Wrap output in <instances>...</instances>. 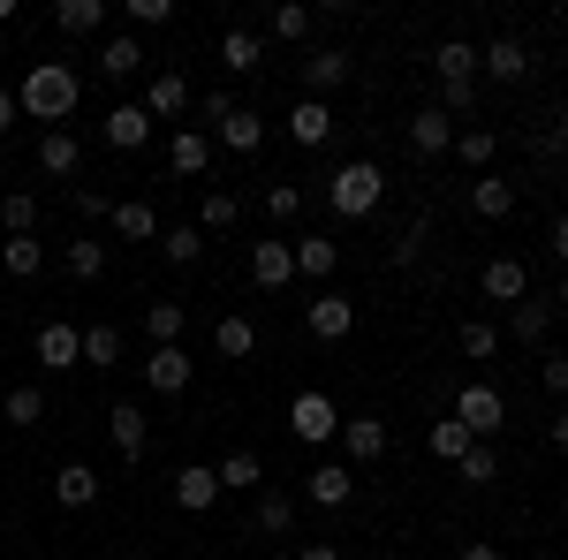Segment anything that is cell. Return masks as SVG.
Listing matches in <instances>:
<instances>
[{
	"label": "cell",
	"mask_w": 568,
	"mask_h": 560,
	"mask_svg": "<svg viewBox=\"0 0 568 560\" xmlns=\"http://www.w3.org/2000/svg\"><path fill=\"white\" fill-rule=\"evenodd\" d=\"M16 106H23L31 122L69 130V114L84 106V84H77V69H69V61H31V69H23V91H16Z\"/></svg>",
	"instance_id": "obj_1"
},
{
	"label": "cell",
	"mask_w": 568,
	"mask_h": 560,
	"mask_svg": "<svg viewBox=\"0 0 568 560\" xmlns=\"http://www.w3.org/2000/svg\"><path fill=\"white\" fill-rule=\"evenodd\" d=\"M379 197H387V174L372 167V160H349V167H334V174H326V205H334L342 220L379 213Z\"/></svg>",
	"instance_id": "obj_2"
},
{
	"label": "cell",
	"mask_w": 568,
	"mask_h": 560,
	"mask_svg": "<svg viewBox=\"0 0 568 560\" xmlns=\"http://www.w3.org/2000/svg\"><path fill=\"white\" fill-rule=\"evenodd\" d=\"M455 425L493 447V431L508 425V401H500V387H493V379H470V387L455 394Z\"/></svg>",
	"instance_id": "obj_3"
},
{
	"label": "cell",
	"mask_w": 568,
	"mask_h": 560,
	"mask_svg": "<svg viewBox=\"0 0 568 560\" xmlns=\"http://www.w3.org/2000/svg\"><path fill=\"white\" fill-rule=\"evenodd\" d=\"M288 431H296L304 447H326V439L342 431V417H334V401H326L318 387H304L296 401H288Z\"/></svg>",
	"instance_id": "obj_4"
},
{
	"label": "cell",
	"mask_w": 568,
	"mask_h": 560,
	"mask_svg": "<svg viewBox=\"0 0 568 560\" xmlns=\"http://www.w3.org/2000/svg\"><path fill=\"white\" fill-rule=\"evenodd\" d=\"M304 326L318 334V342H349V326H356V296H342V288H318V296L304 303Z\"/></svg>",
	"instance_id": "obj_5"
},
{
	"label": "cell",
	"mask_w": 568,
	"mask_h": 560,
	"mask_svg": "<svg viewBox=\"0 0 568 560\" xmlns=\"http://www.w3.org/2000/svg\"><path fill=\"white\" fill-rule=\"evenodd\" d=\"M39 364H45V371H77V364H84V326L45 318V326H39Z\"/></svg>",
	"instance_id": "obj_6"
},
{
	"label": "cell",
	"mask_w": 568,
	"mask_h": 560,
	"mask_svg": "<svg viewBox=\"0 0 568 560\" xmlns=\"http://www.w3.org/2000/svg\"><path fill=\"white\" fill-rule=\"evenodd\" d=\"M190 99H197V91H190V77H182V69H152V84H144V114H152V122L190 114Z\"/></svg>",
	"instance_id": "obj_7"
},
{
	"label": "cell",
	"mask_w": 568,
	"mask_h": 560,
	"mask_svg": "<svg viewBox=\"0 0 568 560\" xmlns=\"http://www.w3.org/2000/svg\"><path fill=\"white\" fill-rule=\"evenodd\" d=\"M387 455V417H342V462L364 470V462H379Z\"/></svg>",
	"instance_id": "obj_8"
},
{
	"label": "cell",
	"mask_w": 568,
	"mask_h": 560,
	"mask_svg": "<svg viewBox=\"0 0 568 560\" xmlns=\"http://www.w3.org/2000/svg\"><path fill=\"white\" fill-rule=\"evenodd\" d=\"M281 130H288V144H296V152H318V144L334 136V114H326V99H296Z\"/></svg>",
	"instance_id": "obj_9"
},
{
	"label": "cell",
	"mask_w": 568,
	"mask_h": 560,
	"mask_svg": "<svg viewBox=\"0 0 568 560\" xmlns=\"http://www.w3.org/2000/svg\"><path fill=\"white\" fill-rule=\"evenodd\" d=\"M304 500L311 508H349L356 500V470L349 462H318V470L304 477Z\"/></svg>",
	"instance_id": "obj_10"
},
{
	"label": "cell",
	"mask_w": 568,
	"mask_h": 560,
	"mask_svg": "<svg viewBox=\"0 0 568 560\" xmlns=\"http://www.w3.org/2000/svg\"><path fill=\"white\" fill-rule=\"evenodd\" d=\"M168 492H175V508H182V516H205V508L220 500V477H213V462H182Z\"/></svg>",
	"instance_id": "obj_11"
},
{
	"label": "cell",
	"mask_w": 568,
	"mask_h": 560,
	"mask_svg": "<svg viewBox=\"0 0 568 560\" xmlns=\"http://www.w3.org/2000/svg\"><path fill=\"white\" fill-rule=\"evenodd\" d=\"M478 288H485V303H516L530 296V273H524V258H485V273H478Z\"/></svg>",
	"instance_id": "obj_12"
},
{
	"label": "cell",
	"mask_w": 568,
	"mask_h": 560,
	"mask_svg": "<svg viewBox=\"0 0 568 560\" xmlns=\"http://www.w3.org/2000/svg\"><path fill=\"white\" fill-rule=\"evenodd\" d=\"M349 84V45H311L304 53V99H318V91Z\"/></svg>",
	"instance_id": "obj_13"
},
{
	"label": "cell",
	"mask_w": 568,
	"mask_h": 560,
	"mask_svg": "<svg viewBox=\"0 0 568 560\" xmlns=\"http://www.w3.org/2000/svg\"><path fill=\"white\" fill-rule=\"evenodd\" d=\"M190 371H197V364H190V348H152V356H144V387L152 394H182L190 387Z\"/></svg>",
	"instance_id": "obj_14"
},
{
	"label": "cell",
	"mask_w": 568,
	"mask_h": 560,
	"mask_svg": "<svg viewBox=\"0 0 568 560\" xmlns=\"http://www.w3.org/2000/svg\"><path fill=\"white\" fill-rule=\"evenodd\" d=\"M251 281L258 288H288L296 281V243H281V235L273 243H251Z\"/></svg>",
	"instance_id": "obj_15"
},
{
	"label": "cell",
	"mask_w": 568,
	"mask_h": 560,
	"mask_svg": "<svg viewBox=\"0 0 568 560\" xmlns=\"http://www.w3.org/2000/svg\"><path fill=\"white\" fill-rule=\"evenodd\" d=\"M478 69L493 77V84H524V77H530V45L524 39H493L478 53Z\"/></svg>",
	"instance_id": "obj_16"
},
{
	"label": "cell",
	"mask_w": 568,
	"mask_h": 560,
	"mask_svg": "<svg viewBox=\"0 0 568 560\" xmlns=\"http://www.w3.org/2000/svg\"><path fill=\"white\" fill-rule=\"evenodd\" d=\"M99 136H106L114 152H144V144H152V114H144V106H114V114L99 122Z\"/></svg>",
	"instance_id": "obj_17"
},
{
	"label": "cell",
	"mask_w": 568,
	"mask_h": 560,
	"mask_svg": "<svg viewBox=\"0 0 568 560\" xmlns=\"http://www.w3.org/2000/svg\"><path fill=\"white\" fill-rule=\"evenodd\" d=\"M409 152H417V160H439V152H455V122H447L439 106H417V122H409Z\"/></svg>",
	"instance_id": "obj_18"
},
{
	"label": "cell",
	"mask_w": 568,
	"mask_h": 560,
	"mask_svg": "<svg viewBox=\"0 0 568 560\" xmlns=\"http://www.w3.org/2000/svg\"><path fill=\"white\" fill-rule=\"evenodd\" d=\"M106 220H114V235H122V243H160V213H152L144 197H114Z\"/></svg>",
	"instance_id": "obj_19"
},
{
	"label": "cell",
	"mask_w": 568,
	"mask_h": 560,
	"mask_svg": "<svg viewBox=\"0 0 568 560\" xmlns=\"http://www.w3.org/2000/svg\"><path fill=\"white\" fill-rule=\"evenodd\" d=\"M144 431H152V417H144L136 401H114V417H106V439H114V455H122V462H136V455H144Z\"/></svg>",
	"instance_id": "obj_20"
},
{
	"label": "cell",
	"mask_w": 568,
	"mask_h": 560,
	"mask_svg": "<svg viewBox=\"0 0 568 560\" xmlns=\"http://www.w3.org/2000/svg\"><path fill=\"white\" fill-rule=\"evenodd\" d=\"M433 77L439 84H478V45L470 39H439L433 45Z\"/></svg>",
	"instance_id": "obj_21"
},
{
	"label": "cell",
	"mask_w": 568,
	"mask_h": 560,
	"mask_svg": "<svg viewBox=\"0 0 568 560\" xmlns=\"http://www.w3.org/2000/svg\"><path fill=\"white\" fill-rule=\"evenodd\" d=\"M508 334L530 348H546V334H554V296H524L516 310H508Z\"/></svg>",
	"instance_id": "obj_22"
},
{
	"label": "cell",
	"mask_w": 568,
	"mask_h": 560,
	"mask_svg": "<svg viewBox=\"0 0 568 560\" xmlns=\"http://www.w3.org/2000/svg\"><path fill=\"white\" fill-rule=\"evenodd\" d=\"M213 144H227V152H243V160H251V152L265 144V122L251 114V106H227V122H213Z\"/></svg>",
	"instance_id": "obj_23"
},
{
	"label": "cell",
	"mask_w": 568,
	"mask_h": 560,
	"mask_svg": "<svg viewBox=\"0 0 568 560\" xmlns=\"http://www.w3.org/2000/svg\"><path fill=\"white\" fill-rule=\"evenodd\" d=\"M53 500H61V508H91V500H99V470H91V462H61V470H53Z\"/></svg>",
	"instance_id": "obj_24"
},
{
	"label": "cell",
	"mask_w": 568,
	"mask_h": 560,
	"mask_svg": "<svg viewBox=\"0 0 568 560\" xmlns=\"http://www.w3.org/2000/svg\"><path fill=\"white\" fill-rule=\"evenodd\" d=\"M0 273H8V281H39L45 273L39 235H8V243H0Z\"/></svg>",
	"instance_id": "obj_25"
},
{
	"label": "cell",
	"mask_w": 568,
	"mask_h": 560,
	"mask_svg": "<svg viewBox=\"0 0 568 560\" xmlns=\"http://www.w3.org/2000/svg\"><path fill=\"white\" fill-rule=\"evenodd\" d=\"M470 213H478V220H508V213H516V182L478 174V182H470Z\"/></svg>",
	"instance_id": "obj_26"
},
{
	"label": "cell",
	"mask_w": 568,
	"mask_h": 560,
	"mask_svg": "<svg viewBox=\"0 0 568 560\" xmlns=\"http://www.w3.org/2000/svg\"><path fill=\"white\" fill-rule=\"evenodd\" d=\"M53 23H61L69 39H99V31H106V0H61Z\"/></svg>",
	"instance_id": "obj_27"
},
{
	"label": "cell",
	"mask_w": 568,
	"mask_h": 560,
	"mask_svg": "<svg viewBox=\"0 0 568 560\" xmlns=\"http://www.w3.org/2000/svg\"><path fill=\"white\" fill-rule=\"evenodd\" d=\"M39 167H45V174H77V167H84V144H77V130H45V136H39Z\"/></svg>",
	"instance_id": "obj_28"
},
{
	"label": "cell",
	"mask_w": 568,
	"mask_h": 560,
	"mask_svg": "<svg viewBox=\"0 0 568 560\" xmlns=\"http://www.w3.org/2000/svg\"><path fill=\"white\" fill-rule=\"evenodd\" d=\"M168 167H175V174H205V167H213V136H205V130H175Z\"/></svg>",
	"instance_id": "obj_29"
},
{
	"label": "cell",
	"mask_w": 568,
	"mask_h": 560,
	"mask_svg": "<svg viewBox=\"0 0 568 560\" xmlns=\"http://www.w3.org/2000/svg\"><path fill=\"white\" fill-rule=\"evenodd\" d=\"M144 61H152V53H144V45H136L130 31H114V39L99 45V69H106V77H114V84H122V77H136V69H144Z\"/></svg>",
	"instance_id": "obj_30"
},
{
	"label": "cell",
	"mask_w": 568,
	"mask_h": 560,
	"mask_svg": "<svg viewBox=\"0 0 568 560\" xmlns=\"http://www.w3.org/2000/svg\"><path fill=\"white\" fill-rule=\"evenodd\" d=\"M213 348H220V356H235V364H243V356H258V326H251L243 310H227V318L213 326Z\"/></svg>",
	"instance_id": "obj_31"
},
{
	"label": "cell",
	"mask_w": 568,
	"mask_h": 560,
	"mask_svg": "<svg viewBox=\"0 0 568 560\" xmlns=\"http://www.w3.org/2000/svg\"><path fill=\"white\" fill-rule=\"evenodd\" d=\"M220 61H227L235 77H258L265 69V39L258 31H227V39H220Z\"/></svg>",
	"instance_id": "obj_32"
},
{
	"label": "cell",
	"mask_w": 568,
	"mask_h": 560,
	"mask_svg": "<svg viewBox=\"0 0 568 560\" xmlns=\"http://www.w3.org/2000/svg\"><path fill=\"white\" fill-rule=\"evenodd\" d=\"M213 477H220V492H251V485L265 477V462L251 455V447H235V455H220V462H213Z\"/></svg>",
	"instance_id": "obj_33"
},
{
	"label": "cell",
	"mask_w": 568,
	"mask_h": 560,
	"mask_svg": "<svg viewBox=\"0 0 568 560\" xmlns=\"http://www.w3.org/2000/svg\"><path fill=\"white\" fill-rule=\"evenodd\" d=\"M334 265H342V243H334V235H304V243H296V273H304V281H326Z\"/></svg>",
	"instance_id": "obj_34"
},
{
	"label": "cell",
	"mask_w": 568,
	"mask_h": 560,
	"mask_svg": "<svg viewBox=\"0 0 568 560\" xmlns=\"http://www.w3.org/2000/svg\"><path fill=\"white\" fill-rule=\"evenodd\" d=\"M493 152H500V136H493V130H478V122H470V130H455V160H463V167L493 174Z\"/></svg>",
	"instance_id": "obj_35"
},
{
	"label": "cell",
	"mask_w": 568,
	"mask_h": 560,
	"mask_svg": "<svg viewBox=\"0 0 568 560\" xmlns=\"http://www.w3.org/2000/svg\"><path fill=\"white\" fill-rule=\"evenodd\" d=\"M455 342H463L470 364H493V356H500V326H493V318H463V334H455Z\"/></svg>",
	"instance_id": "obj_36"
},
{
	"label": "cell",
	"mask_w": 568,
	"mask_h": 560,
	"mask_svg": "<svg viewBox=\"0 0 568 560\" xmlns=\"http://www.w3.org/2000/svg\"><path fill=\"white\" fill-rule=\"evenodd\" d=\"M61 265H69V281H99V273H106V243H91V235H77V243L61 251Z\"/></svg>",
	"instance_id": "obj_37"
},
{
	"label": "cell",
	"mask_w": 568,
	"mask_h": 560,
	"mask_svg": "<svg viewBox=\"0 0 568 560\" xmlns=\"http://www.w3.org/2000/svg\"><path fill=\"white\" fill-rule=\"evenodd\" d=\"M0 227H8V235H31V227H39V197H31V190H0Z\"/></svg>",
	"instance_id": "obj_38"
},
{
	"label": "cell",
	"mask_w": 568,
	"mask_h": 560,
	"mask_svg": "<svg viewBox=\"0 0 568 560\" xmlns=\"http://www.w3.org/2000/svg\"><path fill=\"white\" fill-rule=\"evenodd\" d=\"M160 258L197 265V258H205V227H160Z\"/></svg>",
	"instance_id": "obj_39"
},
{
	"label": "cell",
	"mask_w": 568,
	"mask_h": 560,
	"mask_svg": "<svg viewBox=\"0 0 568 560\" xmlns=\"http://www.w3.org/2000/svg\"><path fill=\"white\" fill-rule=\"evenodd\" d=\"M258 530L265 538H288L296 530V500L288 492H258Z\"/></svg>",
	"instance_id": "obj_40"
},
{
	"label": "cell",
	"mask_w": 568,
	"mask_h": 560,
	"mask_svg": "<svg viewBox=\"0 0 568 560\" xmlns=\"http://www.w3.org/2000/svg\"><path fill=\"white\" fill-rule=\"evenodd\" d=\"M243 220V205H235V190H205V205H197V227H213V235H227Z\"/></svg>",
	"instance_id": "obj_41"
},
{
	"label": "cell",
	"mask_w": 568,
	"mask_h": 560,
	"mask_svg": "<svg viewBox=\"0 0 568 560\" xmlns=\"http://www.w3.org/2000/svg\"><path fill=\"white\" fill-rule=\"evenodd\" d=\"M0 417H8V425H39V417H45V394L39 387H8V394H0Z\"/></svg>",
	"instance_id": "obj_42"
},
{
	"label": "cell",
	"mask_w": 568,
	"mask_h": 560,
	"mask_svg": "<svg viewBox=\"0 0 568 560\" xmlns=\"http://www.w3.org/2000/svg\"><path fill=\"white\" fill-rule=\"evenodd\" d=\"M144 334H152V348H175L182 342V303H152L144 310Z\"/></svg>",
	"instance_id": "obj_43"
},
{
	"label": "cell",
	"mask_w": 568,
	"mask_h": 560,
	"mask_svg": "<svg viewBox=\"0 0 568 560\" xmlns=\"http://www.w3.org/2000/svg\"><path fill=\"white\" fill-rule=\"evenodd\" d=\"M273 39H288V45L311 39V8L304 0H281V8H273Z\"/></svg>",
	"instance_id": "obj_44"
},
{
	"label": "cell",
	"mask_w": 568,
	"mask_h": 560,
	"mask_svg": "<svg viewBox=\"0 0 568 560\" xmlns=\"http://www.w3.org/2000/svg\"><path fill=\"white\" fill-rule=\"evenodd\" d=\"M470 447H478V439H470V431L455 425V417H439V425H433V455H439V462H463Z\"/></svg>",
	"instance_id": "obj_45"
},
{
	"label": "cell",
	"mask_w": 568,
	"mask_h": 560,
	"mask_svg": "<svg viewBox=\"0 0 568 560\" xmlns=\"http://www.w3.org/2000/svg\"><path fill=\"white\" fill-rule=\"evenodd\" d=\"M455 477H463V485H493V477H500V455H493V447H470V455H463V462H455Z\"/></svg>",
	"instance_id": "obj_46"
},
{
	"label": "cell",
	"mask_w": 568,
	"mask_h": 560,
	"mask_svg": "<svg viewBox=\"0 0 568 560\" xmlns=\"http://www.w3.org/2000/svg\"><path fill=\"white\" fill-rule=\"evenodd\" d=\"M122 16L136 31H160V23H175V0H122Z\"/></svg>",
	"instance_id": "obj_47"
},
{
	"label": "cell",
	"mask_w": 568,
	"mask_h": 560,
	"mask_svg": "<svg viewBox=\"0 0 568 560\" xmlns=\"http://www.w3.org/2000/svg\"><path fill=\"white\" fill-rule=\"evenodd\" d=\"M433 243V213H417L409 227H402V243H394V265H417V251Z\"/></svg>",
	"instance_id": "obj_48"
},
{
	"label": "cell",
	"mask_w": 568,
	"mask_h": 560,
	"mask_svg": "<svg viewBox=\"0 0 568 560\" xmlns=\"http://www.w3.org/2000/svg\"><path fill=\"white\" fill-rule=\"evenodd\" d=\"M122 356V334L114 326H84V364H114Z\"/></svg>",
	"instance_id": "obj_49"
},
{
	"label": "cell",
	"mask_w": 568,
	"mask_h": 560,
	"mask_svg": "<svg viewBox=\"0 0 568 560\" xmlns=\"http://www.w3.org/2000/svg\"><path fill=\"white\" fill-rule=\"evenodd\" d=\"M265 213H273V220H296V213H304V190H296V182H273V190H265Z\"/></svg>",
	"instance_id": "obj_50"
},
{
	"label": "cell",
	"mask_w": 568,
	"mask_h": 560,
	"mask_svg": "<svg viewBox=\"0 0 568 560\" xmlns=\"http://www.w3.org/2000/svg\"><path fill=\"white\" fill-rule=\"evenodd\" d=\"M439 114H478V84H439Z\"/></svg>",
	"instance_id": "obj_51"
},
{
	"label": "cell",
	"mask_w": 568,
	"mask_h": 560,
	"mask_svg": "<svg viewBox=\"0 0 568 560\" xmlns=\"http://www.w3.org/2000/svg\"><path fill=\"white\" fill-rule=\"evenodd\" d=\"M538 379H546V394H568V356H561V348H546V364H538Z\"/></svg>",
	"instance_id": "obj_52"
},
{
	"label": "cell",
	"mask_w": 568,
	"mask_h": 560,
	"mask_svg": "<svg viewBox=\"0 0 568 560\" xmlns=\"http://www.w3.org/2000/svg\"><path fill=\"white\" fill-rule=\"evenodd\" d=\"M546 152H568V114H554V122L538 130V160H546Z\"/></svg>",
	"instance_id": "obj_53"
},
{
	"label": "cell",
	"mask_w": 568,
	"mask_h": 560,
	"mask_svg": "<svg viewBox=\"0 0 568 560\" xmlns=\"http://www.w3.org/2000/svg\"><path fill=\"white\" fill-rule=\"evenodd\" d=\"M546 251H554V258H561V265H568V213H561V220H554V227H546Z\"/></svg>",
	"instance_id": "obj_54"
},
{
	"label": "cell",
	"mask_w": 568,
	"mask_h": 560,
	"mask_svg": "<svg viewBox=\"0 0 568 560\" xmlns=\"http://www.w3.org/2000/svg\"><path fill=\"white\" fill-rule=\"evenodd\" d=\"M546 439H554V455H568V409H554V417H546Z\"/></svg>",
	"instance_id": "obj_55"
},
{
	"label": "cell",
	"mask_w": 568,
	"mask_h": 560,
	"mask_svg": "<svg viewBox=\"0 0 568 560\" xmlns=\"http://www.w3.org/2000/svg\"><path fill=\"white\" fill-rule=\"evenodd\" d=\"M16 114H23V106H16V91H0V136L16 130Z\"/></svg>",
	"instance_id": "obj_56"
},
{
	"label": "cell",
	"mask_w": 568,
	"mask_h": 560,
	"mask_svg": "<svg viewBox=\"0 0 568 560\" xmlns=\"http://www.w3.org/2000/svg\"><path fill=\"white\" fill-rule=\"evenodd\" d=\"M296 560H342L334 546H296Z\"/></svg>",
	"instance_id": "obj_57"
},
{
	"label": "cell",
	"mask_w": 568,
	"mask_h": 560,
	"mask_svg": "<svg viewBox=\"0 0 568 560\" xmlns=\"http://www.w3.org/2000/svg\"><path fill=\"white\" fill-rule=\"evenodd\" d=\"M455 560H500V546H463Z\"/></svg>",
	"instance_id": "obj_58"
},
{
	"label": "cell",
	"mask_w": 568,
	"mask_h": 560,
	"mask_svg": "<svg viewBox=\"0 0 568 560\" xmlns=\"http://www.w3.org/2000/svg\"><path fill=\"white\" fill-rule=\"evenodd\" d=\"M554 310H568V273H561V288H554Z\"/></svg>",
	"instance_id": "obj_59"
},
{
	"label": "cell",
	"mask_w": 568,
	"mask_h": 560,
	"mask_svg": "<svg viewBox=\"0 0 568 560\" xmlns=\"http://www.w3.org/2000/svg\"><path fill=\"white\" fill-rule=\"evenodd\" d=\"M8 16H16V0H0V23H8Z\"/></svg>",
	"instance_id": "obj_60"
},
{
	"label": "cell",
	"mask_w": 568,
	"mask_h": 560,
	"mask_svg": "<svg viewBox=\"0 0 568 560\" xmlns=\"http://www.w3.org/2000/svg\"><path fill=\"white\" fill-rule=\"evenodd\" d=\"M273 560H296V553H273Z\"/></svg>",
	"instance_id": "obj_61"
}]
</instances>
